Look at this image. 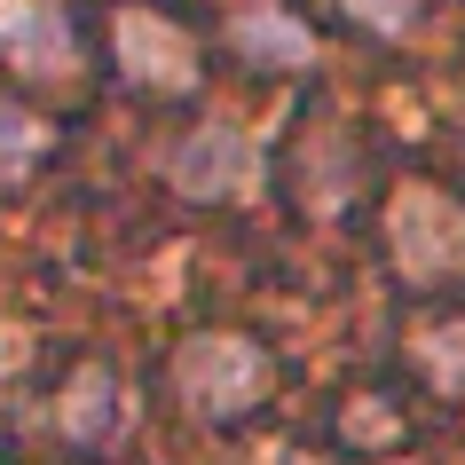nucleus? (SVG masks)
Masks as SVG:
<instances>
[{"label":"nucleus","instance_id":"nucleus-1","mask_svg":"<svg viewBox=\"0 0 465 465\" xmlns=\"http://www.w3.org/2000/svg\"><path fill=\"white\" fill-rule=\"evenodd\" d=\"M387 143L379 126L355 119L340 95H308L292 111V126L269 143V190L284 197V213L308 229H363L379 190H387Z\"/></svg>","mask_w":465,"mask_h":465},{"label":"nucleus","instance_id":"nucleus-2","mask_svg":"<svg viewBox=\"0 0 465 465\" xmlns=\"http://www.w3.org/2000/svg\"><path fill=\"white\" fill-rule=\"evenodd\" d=\"M158 394L205 434H245L284 402V363L252 323H190L158 363Z\"/></svg>","mask_w":465,"mask_h":465},{"label":"nucleus","instance_id":"nucleus-3","mask_svg":"<svg viewBox=\"0 0 465 465\" xmlns=\"http://www.w3.org/2000/svg\"><path fill=\"white\" fill-rule=\"evenodd\" d=\"M95 72L150 111H190L213 79V40L166 0H111L95 16Z\"/></svg>","mask_w":465,"mask_h":465},{"label":"nucleus","instance_id":"nucleus-4","mask_svg":"<svg viewBox=\"0 0 465 465\" xmlns=\"http://www.w3.org/2000/svg\"><path fill=\"white\" fill-rule=\"evenodd\" d=\"M394 292H465V190L434 173H387L363 221Z\"/></svg>","mask_w":465,"mask_h":465},{"label":"nucleus","instance_id":"nucleus-5","mask_svg":"<svg viewBox=\"0 0 465 465\" xmlns=\"http://www.w3.org/2000/svg\"><path fill=\"white\" fill-rule=\"evenodd\" d=\"M32 411H40V434H48V458H79L103 465L134 434V379H126L119 355L103 347H64L32 371Z\"/></svg>","mask_w":465,"mask_h":465},{"label":"nucleus","instance_id":"nucleus-6","mask_svg":"<svg viewBox=\"0 0 465 465\" xmlns=\"http://www.w3.org/2000/svg\"><path fill=\"white\" fill-rule=\"evenodd\" d=\"M434 426H441V418L426 411V394H418L394 363L347 371L340 387L316 402V441H323L340 465H387V458H411V450L434 434Z\"/></svg>","mask_w":465,"mask_h":465},{"label":"nucleus","instance_id":"nucleus-7","mask_svg":"<svg viewBox=\"0 0 465 465\" xmlns=\"http://www.w3.org/2000/svg\"><path fill=\"white\" fill-rule=\"evenodd\" d=\"M95 79V25L79 16V0H0V87L79 103Z\"/></svg>","mask_w":465,"mask_h":465},{"label":"nucleus","instance_id":"nucleus-8","mask_svg":"<svg viewBox=\"0 0 465 465\" xmlns=\"http://www.w3.org/2000/svg\"><path fill=\"white\" fill-rule=\"evenodd\" d=\"M213 48H221V64L237 79H316V55H323V40H316V25L300 16V8H284V0H237L229 16H221V32H213Z\"/></svg>","mask_w":465,"mask_h":465},{"label":"nucleus","instance_id":"nucleus-9","mask_svg":"<svg viewBox=\"0 0 465 465\" xmlns=\"http://www.w3.org/2000/svg\"><path fill=\"white\" fill-rule=\"evenodd\" d=\"M252 166L269 173V158L252 150L245 126H229V119H197L182 143H173L166 158V190L182 197V205H237L252 182Z\"/></svg>","mask_w":465,"mask_h":465},{"label":"nucleus","instance_id":"nucleus-10","mask_svg":"<svg viewBox=\"0 0 465 465\" xmlns=\"http://www.w3.org/2000/svg\"><path fill=\"white\" fill-rule=\"evenodd\" d=\"M55 158H64V111L25 87H0V197L40 190Z\"/></svg>","mask_w":465,"mask_h":465},{"label":"nucleus","instance_id":"nucleus-11","mask_svg":"<svg viewBox=\"0 0 465 465\" xmlns=\"http://www.w3.org/2000/svg\"><path fill=\"white\" fill-rule=\"evenodd\" d=\"M331 8V25H347L355 40H402V32H418V16H426V0H323Z\"/></svg>","mask_w":465,"mask_h":465},{"label":"nucleus","instance_id":"nucleus-12","mask_svg":"<svg viewBox=\"0 0 465 465\" xmlns=\"http://www.w3.org/2000/svg\"><path fill=\"white\" fill-rule=\"evenodd\" d=\"M48 363V347L32 340V323L0 316V387H32V371Z\"/></svg>","mask_w":465,"mask_h":465},{"label":"nucleus","instance_id":"nucleus-13","mask_svg":"<svg viewBox=\"0 0 465 465\" xmlns=\"http://www.w3.org/2000/svg\"><path fill=\"white\" fill-rule=\"evenodd\" d=\"M434 134H441V150L450 158H465V64L450 79H441V103H434Z\"/></svg>","mask_w":465,"mask_h":465},{"label":"nucleus","instance_id":"nucleus-14","mask_svg":"<svg viewBox=\"0 0 465 465\" xmlns=\"http://www.w3.org/2000/svg\"><path fill=\"white\" fill-rule=\"evenodd\" d=\"M16 465H25V458H16ZM40 465H79V458H40Z\"/></svg>","mask_w":465,"mask_h":465}]
</instances>
